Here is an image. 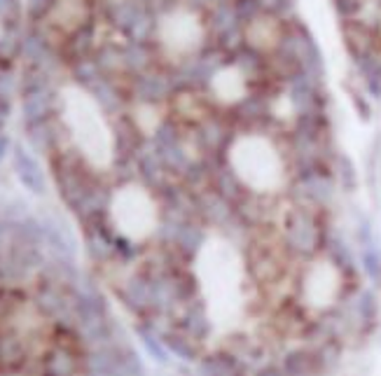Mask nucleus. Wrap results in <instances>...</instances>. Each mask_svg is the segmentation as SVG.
<instances>
[{
  "mask_svg": "<svg viewBox=\"0 0 381 376\" xmlns=\"http://www.w3.org/2000/svg\"><path fill=\"white\" fill-rule=\"evenodd\" d=\"M199 288L216 325H234L241 313V262L230 243L211 239L199 250Z\"/></svg>",
  "mask_w": 381,
  "mask_h": 376,
  "instance_id": "nucleus-1",
  "label": "nucleus"
},
{
  "mask_svg": "<svg viewBox=\"0 0 381 376\" xmlns=\"http://www.w3.org/2000/svg\"><path fill=\"white\" fill-rule=\"evenodd\" d=\"M66 122L73 131V138L96 169H106L113 162V136L101 117L99 106L82 92L66 94Z\"/></svg>",
  "mask_w": 381,
  "mask_h": 376,
  "instance_id": "nucleus-2",
  "label": "nucleus"
},
{
  "mask_svg": "<svg viewBox=\"0 0 381 376\" xmlns=\"http://www.w3.org/2000/svg\"><path fill=\"white\" fill-rule=\"evenodd\" d=\"M230 166L234 176L255 192H274L283 183V164L265 138H239L230 150Z\"/></svg>",
  "mask_w": 381,
  "mask_h": 376,
  "instance_id": "nucleus-3",
  "label": "nucleus"
},
{
  "mask_svg": "<svg viewBox=\"0 0 381 376\" xmlns=\"http://www.w3.org/2000/svg\"><path fill=\"white\" fill-rule=\"evenodd\" d=\"M110 218L117 232L131 241H143L157 229V204L141 185H124L110 201Z\"/></svg>",
  "mask_w": 381,
  "mask_h": 376,
  "instance_id": "nucleus-4",
  "label": "nucleus"
},
{
  "mask_svg": "<svg viewBox=\"0 0 381 376\" xmlns=\"http://www.w3.org/2000/svg\"><path fill=\"white\" fill-rule=\"evenodd\" d=\"M162 40L171 52L187 54L199 45V40H202V29H199V22L192 15L173 12V15L164 19Z\"/></svg>",
  "mask_w": 381,
  "mask_h": 376,
  "instance_id": "nucleus-5",
  "label": "nucleus"
},
{
  "mask_svg": "<svg viewBox=\"0 0 381 376\" xmlns=\"http://www.w3.org/2000/svg\"><path fill=\"white\" fill-rule=\"evenodd\" d=\"M213 87L225 101H239L244 96V71L241 68H225L213 75Z\"/></svg>",
  "mask_w": 381,
  "mask_h": 376,
  "instance_id": "nucleus-6",
  "label": "nucleus"
},
{
  "mask_svg": "<svg viewBox=\"0 0 381 376\" xmlns=\"http://www.w3.org/2000/svg\"><path fill=\"white\" fill-rule=\"evenodd\" d=\"M159 94H162V85H159V80L145 78L141 82V99L143 101H155Z\"/></svg>",
  "mask_w": 381,
  "mask_h": 376,
  "instance_id": "nucleus-7",
  "label": "nucleus"
},
{
  "mask_svg": "<svg viewBox=\"0 0 381 376\" xmlns=\"http://www.w3.org/2000/svg\"><path fill=\"white\" fill-rule=\"evenodd\" d=\"M45 113V96L43 94H33L29 101H26V115L29 117H40Z\"/></svg>",
  "mask_w": 381,
  "mask_h": 376,
  "instance_id": "nucleus-8",
  "label": "nucleus"
},
{
  "mask_svg": "<svg viewBox=\"0 0 381 376\" xmlns=\"http://www.w3.org/2000/svg\"><path fill=\"white\" fill-rule=\"evenodd\" d=\"M33 3V8H38V5H43V3H47V0H31Z\"/></svg>",
  "mask_w": 381,
  "mask_h": 376,
  "instance_id": "nucleus-9",
  "label": "nucleus"
},
{
  "mask_svg": "<svg viewBox=\"0 0 381 376\" xmlns=\"http://www.w3.org/2000/svg\"><path fill=\"white\" fill-rule=\"evenodd\" d=\"M3 5H5V0H0V8H3Z\"/></svg>",
  "mask_w": 381,
  "mask_h": 376,
  "instance_id": "nucleus-10",
  "label": "nucleus"
}]
</instances>
